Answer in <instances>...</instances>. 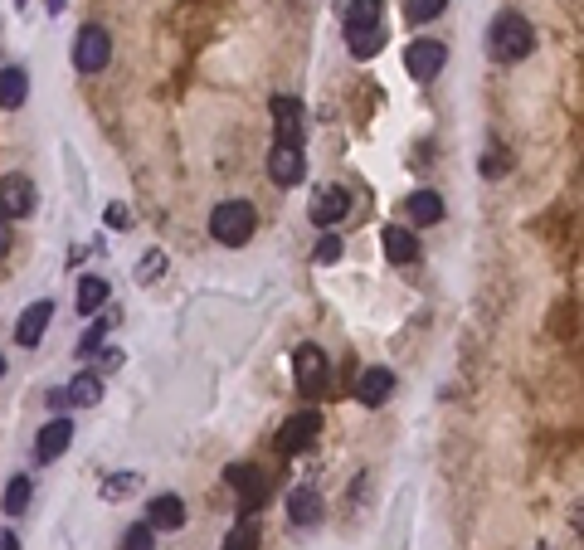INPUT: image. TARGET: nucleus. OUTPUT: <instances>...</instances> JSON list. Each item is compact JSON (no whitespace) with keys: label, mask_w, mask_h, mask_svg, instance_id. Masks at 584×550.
Instances as JSON below:
<instances>
[{"label":"nucleus","mask_w":584,"mask_h":550,"mask_svg":"<svg viewBox=\"0 0 584 550\" xmlns=\"http://www.w3.org/2000/svg\"><path fill=\"white\" fill-rule=\"evenodd\" d=\"M30 98V74L20 69V64H10V69H0V108L15 112L20 103Z\"/></svg>","instance_id":"aec40b11"},{"label":"nucleus","mask_w":584,"mask_h":550,"mask_svg":"<svg viewBox=\"0 0 584 550\" xmlns=\"http://www.w3.org/2000/svg\"><path fill=\"white\" fill-rule=\"evenodd\" d=\"M273 127H278V147H302V103L297 98H273Z\"/></svg>","instance_id":"ddd939ff"},{"label":"nucleus","mask_w":584,"mask_h":550,"mask_svg":"<svg viewBox=\"0 0 584 550\" xmlns=\"http://www.w3.org/2000/svg\"><path fill=\"white\" fill-rule=\"evenodd\" d=\"M49 322H54V302H49V297H39V302H30V307L20 312V322H15V341H20L25 351H35L39 341H44V331H49Z\"/></svg>","instance_id":"9b49d317"},{"label":"nucleus","mask_w":584,"mask_h":550,"mask_svg":"<svg viewBox=\"0 0 584 550\" xmlns=\"http://www.w3.org/2000/svg\"><path fill=\"white\" fill-rule=\"evenodd\" d=\"M146 526H151V531H181L185 526V502L176 497V492L151 497V507H146Z\"/></svg>","instance_id":"2eb2a0df"},{"label":"nucleus","mask_w":584,"mask_h":550,"mask_svg":"<svg viewBox=\"0 0 584 550\" xmlns=\"http://www.w3.org/2000/svg\"><path fill=\"white\" fill-rule=\"evenodd\" d=\"M404 215H409V224H438L443 220V195H434V190H414L409 200H404Z\"/></svg>","instance_id":"6ab92c4d"},{"label":"nucleus","mask_w":584,"mask_h":550,"mask_svg":"<svg viewBox=\"0 0 584 550\" xmlns=\"http://www.w3.org/2000/svg\"><path fill=\"white\" fill-rule=\"evenodd\" d=\"M268 176L278 185H297L307 176V161H302V147H273L268 156Z\"/></svg>","instance_id":"dca6fc26"},{"label":"nucleus","mask_w":584,"mask_h":550,"mask_svg":"<svg viewBox=\"0 0 584 550\" xmlns=\"http://www.w3.org/2000/svg\"><path fill=\"white\" fill-rule=\"evenodd\" d=\"M380 239H385V258H390V263H414V258H419V239H414L404 224H385Z\"/></svg>","instance_id":"f3484780"},{"label":"nucleus","mask_w":584,"mask_h":550,"mask_svg":"<svg viewBox=\"0 0 584 550\" xmlns=\"http://www.w3.org/2000/svg\"><path fill=\"white\" fill-rule=\"evenodd\" d=\"M224 482L239 492V507H244V512H258V507L273 497V477L263 473V468H249V463H229V468H224Z\"/></svg>","instance_id":"20e7f679"},{"label":"nucleus","mask_w":584,"mask_h":550,"mask_svg":"<svg viewBox=\"0 0 584 550\" xmlns=\"http://www.w3.org/2000/svg\"><path fill=\"white\" fill-rule=\"evenodd\" d=\"M531 49H536V30H531V20H526V15H516V10H502V15L492 20V30H487V54H492L497 64H521Z\"/></svg>","instance_id":"f257e3e1"},{"label":"nucleus","mask_w":584,"mask_h":550,"mask_svg":"<svg viewBox=\"0 0 584 550\" xmlns=\"http://www.w3.org/2000/svg\"><path fill=\"white\" fill-rule=\"evenodd\" d=\"M395 395V375L385 366H370V370H361V380H356V400L365 404V409H380V404Z\"/></svg>","instance_id":"4468645a"},{"label":"nucleus","mask_w":584,"mask_h":550,"mask_svg":"<svg viewBox=\"0 0 584 550\" xmlns=\"http://www.w3.org/2000/svg\"><path fill=\"white\" fill-rule=\"evenodd\" d=\"M0 550H20V541H15L10 531H0Z\"/></svg>","instance_id":"f704fd0d"},{"label":"nucleus","mask_w":584,"mask_h":550,"mask_svg":"<svg viewBox=\"0 0 584 550\" xmlns=\"http://www.w3.org/2000/svg\"><path fill=\"white\" fill-rule=\"evenodd\" d=\"M292 375H297V390H302L307 400H317V395L327 390V351L312 346V341H302V346L292 351Z\"/></svg>","instance_id":"39448f33"},{"label":"nucleus","mask_w":584,"mask_h":550,"mask_svg":"<svg viewBox=\"0 0 584 550\" xmlns=\"http://www.w3.org/2000/svg\"><path fill=\"white\" fill-rule=\"evenodd\" d=\"M108 224H112V229H122V224H127V210H122V205H112V210H108Z\"/></svg>","instance_id":"72a5a7b5"},{"label":"nucleus","mask_w":584,"mask_h":550,"mask_svg":"<svg viewBox=\"0 0 584 550\" xmlns=\"http://www.w3.org/2000/svg\"><path fill=\"white\" fill-rule=\"evenodd\" d=\"M30 497H35V482H30V477H10V482H5V502H0V512L20 516L25 507H30Z\"/></svg>","instance_id":"b1692460"},{"label":"nucleus","mask_w":584,"mask_h":550,"mask_svg":"<svg viewBox=\"0 0 584 550\" xmlns=\"http://www.w3.org/2000/svg\"><path fill=\"white\" fill-rule=\"evenodd\" d=\"M380 10H385L380 0H351V5H346V49H351L356 59L380 54V44H385Z\"/></svg>","instance_id":"f03ea898"},{"label":"nucleus","mask_w":584,"mask_h":550,"mask_svg":"<svg viewBox=\"0 0 584 550\" xmlns=\"http://www.w3.org/2000/svg\"><path fill=\"white\" fill-rule=\"evenodd\" d=\"M69 443H73V424L59 414V419H49V424L35 434V458L39 463H54V458L69 453Z\"/></svg>","instance_id":"f8f14e48"},{"label":"nucleus","mask_w":584,"mask_h":550,"mask_svg":"<svg viewBox=\"0 0 584 550\" xmlns=\"http://www.w3.org/2000/svg\"><path fill=\"white\" fill-rule=\"evenodd\" d=\"M142 487V473L132 468V473H112V477H103V497L108 502H117V497H127V492H137Z\"/></svg>","instance_id":"a878e982"},{"label":"nucleus","mask_w":584,"mask_h":550,"mask_svg":"<svg viewBox=\"0 0 584 550\" xmlns=\"http://www.w3.org/2000/svg\"><path fill=\"white\" fill-rule=\"evenodd\" d=\"M112 322H117V317H103L98 327H88V331H83V341H78V356H98V351H103V336H108Z\"/></svg>","instance_id":"c85d7f7f"},{"label":"nucleus","mask_w":584,"mask_h":550,"mask_svg":"<svg viewBox=\"0 0 584 550\" xmlns=\"http://www.w3.org/2000/svg\"><path fill=\"white\" fill-rule=\"evenodd\" d=\"M258 229V215L249 200H224L215 205V215H210V234H215L224 249H239V244H249Z\"/></svg>","instance_id":"7ed1b4c3"},{"label":"nucleus","mask_w":584,"mask_h":550,"mask_svg":"<svg viewBox=\"0 0 584 550\" xmlns=\"http://www.w3.org/2000/svg\"><path fill=\"white\" fill-rule=\"evenodd\" d=\"M0 210H5L10 220L35 215V181H30V176H20V171L0 176Z\"/></svg>","instance_id":"9d476101"},{"label":"nucleus","mask_w":584,"mask_h":550,"mask_svg":"<svg viewBox=\"0 0 584 550\" xmlns=\"http://www.w3.org/2000/svg\"><path fill=\"white\" fill-rule=\"evenodd\" d=\"M346 215H351V195L341 185H322L312 195V205H307V220L317 224V229H331V224H341Z\"/></svg>","instance_id":"6e6552de"},{"label":"nucleus","mask_w":584,"mask_h":550,"mask_svg":"<svg viewBox=\"0 0 584 550\" xmlns=\"http://www.w3.org/2000/svg\"><path fill=\"white\" fill-rule=\"evenodd\" d=\"M443 64H448V44H443V39H409V49H404V69H409V78L434 83V78L443 74Z\"/></svg>","instance_id":"0eeeda50"},{"label":"nucleus","mask_w":584,"mask_h":550,"mask_svg":"<svg viewBox=\"0 0 584 550\" xmlns=\"http://www.w3.org/2000/svg\"><path fill=\"white\" fill-rule=\"evenodd\" d=\"M443 10H448V0H404V20L409 25H429Z\"/></svg>","instance_id":"393cba45"},{"label":"nucleus","mask_w":584,"mask_h":550,"mask_svg":"<svg viewBox=\"0 0 584 550\" xmlns=\"http://www.w3.org/2000/svg\"><path fill=\"white\" fill-rule=\"evenodd\" d=\"M224 550H258V516L244 512L234 526H229V536H224Z\"/></svg>","instance_id":"5701e85b"},{"label":"nucleus","mask_w":584,"mask_h":550,"mask_svg":"<svg viewBox=\"0 0 584 550\" xmlns=\"http://www.w3.org/2000/svg\"><path fill=\"white\" fill-rule=\"evenodd\" d=\"M108 302V278H98V273H88L83 283H78V312L83 317H98V307Z\"/></svg>","instance_id":"4be33fe9"},{"label":"nucleus","mask_w":584,"mask_h":550,"mask_svg":"<svg viewBox=\"0 0 584 550\" xmlns=\"http://www.w3.org/2000/svg\"><path fill=\"white\" fill-rule=\"evenodd\" d=\"M322 434V414L317 409H302V414H292L288 424H283V434H278V453H302V448H312Z\"/></svg>","instance_id":"1a4fd4ad"},{"label":"nucleus","mask_w":584,"mask_h":550,"mask_svg":"<svg viewBox=\"0 0 584 550\" xmlns=\"http://www.w3.org/2000/svg\"><path fill=\"white\" fill-rule=\"evenodd\" d=\"M161 273H166V254H161V249H151V254L137 263V283L151 288V283H161Z\"/></svg>","instance_id":"cd10ccee"},{"label":"nucleus","mask_w":584,"mask_h":550,"mask_svg":"<svg viewBox=\"0 0 584 550\" xmlns=\"http://www.w3.org/2000/svg\"><path fill=\"white\" fill-rule=\"evenodd\" d=\"M0 375H5V356H0Z\"/></svg>","instance_id":"c9c22d12"},{"label":"nucleus","mask_w":584,"mask_h":550,"mask_svg":"<svg viewBox=\"0 0 584 550\" xmlns=\"http://www.w3.org/2000/svg\"><path fill=\"white\" fill-rule=\"evenodd\" d=\"M541 550H546V546H541Z\"/></svg>","instance_id":"e433bc0d"},{"label":"nucleus","mask_w":584,"mask_h":550,"mask_svg":"<svg viewBox=\"0 0 584 550\" xmlns=\"http://www.w3.org/2000/svg\"><path fill=\"white\" fill-rule=\"evenodd\" d=\"M341 258V239L336 234H322V244H317V263H336Z\"/></svg>","instance_id":"7c9ffc66"},{"label":"nucleus","mask_w":584,"mask_h":550,"mask_svg":"<svg viewBox=\"0 0 584 550\" xmlns=\"http://www.w3.org/2000/svg\"><path fill=\"white\" fill-rule=\"evenodd\" d=\"M0 254H10V215L0 210Z\"/></svg>","instance_id":"2f4dec72"},{"label":"nucleus","mask_w":584,"mask_h":550,"mask_svg":"<svg viewBox=\"0 0 584 550\" xmlns=\"http://www.w3.org/2000/svg\"><path fill=\"white\" fill-rule=\"evenodd\" d=\"M64 395H69V404H78V409H93V404L103 400V375H98V370H78L69 385H64Z\"/></svg>","instance_id":"a211bd4d"},{"label":"nucleus","mask_w":584,"mask_h":550,"mask_svg":"<svg viewBox=\"0 0 584 550\" xmlns=\"http://www.w3.org/2000/svg\"><path fill=\"white\" fill-rule=\"evenodd\" d=\"M112 59V39L108 30H98V25H83L78 39H73V69L78 74H103Z\"/></svg>","instance_id":"423d86ee"},{"label":"nucleus","mask_w":584,"mask_h":550,"mask_svg":"<svg viewBox=\"0 0 584 550\" xmlns=\"http://www.w3.org/2000/svg\"><path fill=\"white\" fill-rule=\"evenodd\" d=\"M288 521L292 526H317L322 521V497L312 487H297L288 497Z\"/></svg>","instance_id":"412c9836"},{"label":"nucleus","mask_w":584,"mask_h":550,"mask_svg":"<svg viewBox=\"0 0 584 550\" xmlns=\"http://www.w3.org/2000/svg\"><path fill=\"white\" fill-rule=\"evenodd\" d=\"M122 550H156V531H151V526H127V531H122Z\"/></svg>","instance_id":"c756f323"},{"label":"nucleus","mask_w":584,"mask_h":550,"mask_svg":"<svg viewBox=\"0 0 584 550\" xmlns=\"http://www.w3.org/2000/svg\"><path fill=\"white\" fill-rule=\"evenodd\" d=\"M49 409H59V414H64V409H69V395H64V390H49Z\"/></svg>","instance_id":"473e14b6"},{"label":"nucleus","mask_w":584,"mask_h":550,"mask_svg":"<svg viewBox=\"0 0 584 550\" xmlns=\"http://www.w3.org/2000/svg\"><path fill=\"white\" fill-rule=\"evenodd\" d=\"M507 171H511V151L502 147V142H492V147L482 151V176L497 181V176H507Z\"/></svg>","instance_id":"bb28decb"}]
</instances>
